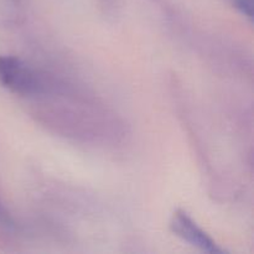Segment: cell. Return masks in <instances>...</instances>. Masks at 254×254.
Here are the masks:
<instances>
[{
	"label": "cell",
	"instance_id": "6da1fadb",
	"mask_svg": "<svg viewBox=\"0 0 254 254\" xmlns=\"http://www.w3.org/2000/svg\"><path fill=\"white\" fill-rule=\"evenodd\" d=\"M0 84L19 94H32L41 89L36 74L14 56H0Z\"/></svg>",
	"mask_w": 254,
	"mask_h": 254
},
{
	"label": "cell",
	"instance_id": "7a4b0ae2",
	"mask_svg": "<svg viewBox=\"0 0 254 254\" xmlns=\"http://www.w3.org/2000/svg\"><path fill=\"white\" fill-rule=\"evenodd\" d=\"M171 228L174 233L185 240L186 242L191 243L195 247L205 251L208 253H222L223 251L186 215L185 212H176L174 215Z\"/></svg>",
	"mask_w": 254,
	"mask_h": 254
},
{
	"label": "cell",
	"instance_id": "3957f363",
	"mask_svg": "<svg viewBox=\"0 0 254 254\" xmlns=\"http://www.w3.org/2000/svg\"><path fill=\"white\" fill-rule=\"evenodd\" d=\"M235 6L242 12L243 15L252 19L253 17V0H232Z\"/></svg>",
	"mask_w": 254,
	"mask_h": 254
}]
</instances>
